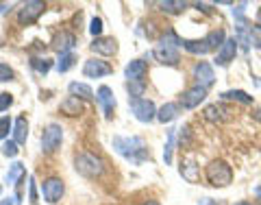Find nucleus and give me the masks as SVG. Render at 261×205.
<instances>
[{
	"mask_svg": "<svg viewBox=\"0 0 261 205\" xmlns=\"http://www.w3.org/2000/svg\"><path fill=\"white\" fill-rule=\"evenodd\" d=\"M24 173H27V170H24V164L13 162L9 166V170H7V184H9V186H18L22 181Z\"/></svg>",
	"mask_w": 261,
	"mask_h": 205,
	"instance_id": "4be33fe9",
	"label": "nucleus"
},
{
	"mask_svg": "<svg viewBox=\"0 0 261 205\" xmlns=\"http://www.w3.org/2000/svg\"><path fill=\"white\" fill-rule=\"evenodd\" d=\"M61 113H65V116H81L83 113V101H79V98H74V96H68L65 101L61 103Z\"/></svg>",
	"mask_w": 261,
	"mask_h": 205,
	"instance_id": "dca6fc26",
	"label": "nucleus"
},
{
	"mask_svg": "<svg viewBox=\"0 0 261 205\" xmlns=\"http://www.w3.org/2000/svg\"><path fill=\"white\" fill-rule=\"evenodd\" d=\"M31 65H33V70L39 72V75H46V72L53 68V61L50 59H33Z\"/></svg>",
	"mask_w": 261,
	"mask_h": 205,
	"instance_id": "c756f323",
	"label": "nucleus"
},
{
	"mask_svg": "<svg viewBox=\"0 0 261 205\" xmlns=\"http://www.w3.org/2000/svg\"><path fill=\"white\" fill-rule=\"evenodd\" d=\"M61 140H63V129L61 125H48L46 131H44V138H42V151L44 153H55L57 149L61 146Z\"/></svg>",
	"mask_w": 261,
	"mask_h": 205,
	"instance_id": "39448f33",
	"label": "nucleus"
},
{
	"mask_svg": "<svg viewBox=\"0 0 261 205\" xmlns=\"http://www.w3.org/2000/svg\"><path fill=\"white\" fill-rule=\"evenodd\" d=\"M205 42H207V46H209V51H220V46L226 42V35H224L222 29H216V31L207 33Z\"/></svg>",
	"mask_w": 261,
	"mask_h": 205,
	"instance_id": "5701e85b",
	"label": "nucleus"
},
{
	"mask_svg": "<svg viewBox=\"0 0 261 205\" xmlns=\"http://www.w3.org/2000/svg\"><path fill=\"white\" fill-rule=\"evenodd\" d=\"M74 168L79 170L83 177H89V179H94V177H100L102 175V160H98L96 155L92 153H81L74 157Z\"/></svg>",
	"mask_w": 261,
	"mask_h": 205,
	"instance_id": "7ed1b4c3",
	"label": "nucleus"
},
{
	"mask_svg": "<svg viewBox=\"0 0 261 205\" xmlns=\"http://www.w3.org/2000/svg\"><path fill=\"white\" fill-rule=\"evenodd\" d=\"M224 113H228L222 105H209V107L205 109V118L211 120V122H220V120H224L226 116Z\"/></svg>",
	"mask_w": 261,
	"mask_h": 205,
	"instance_id": "bb28decb",
	"label": "nucleus"
},
{
	"mask_svg": "<svg viewBox=\"0 0 261 205\" xmlns=\"http://www.w3.org/2000/svg\"><path fill=\"white\" fill-rule=\"evenodd\" d=\"M130 109H133L135 118L140 122H150L157 118V109H154V103L148 98H130Z\"/></svg>",
	"mask_w": 261,
	"mask_h": 205,
	"instance_id": "20e7f679",
	"label": "nucleus"
},
{
	"mask_svg": "<svg viewBox=\"0 0 261 205\" xmlns=\"http://www.w3.org/2000/svg\"><path fill=\"white\" fill-rule=\"evenodd\" d=\"M44 9H46V5H44V3H39V0H31V3L22 5V9L18 11V22L22 24V27L37 22V18L44 13Z\"/></svg>",
	"mask_w": 261,
	"mask_h": 205,
	"instance_id": "423d86ee",
	"label": "nucleus"
},
{
	"mask_svg": "<svg viewBox=\"0 0 261 205\" xmlns=\"http://www.w3.org/2000/svg\"><path fill=\"white\" fill-rule=\"evenodd\" d=\"M224 101H238V103H244V105H250L252 103V96L244 89H228V92L222 94Z\"/></svg>",
	"mask_w": 261,
	"mask_h": 205,
	"instance_id": "b1692460",
	"label": "nucleus"
},
{
	"mask_svg": "<svg viewBox=\"0 0 261 205\" xmlns=\"http://www.w3.org/2000/svg\"><path fill=\"white\" fill-rule=\"evenodd\" d=\"M9 129H11V120L9 118H0V140H5L7 135H9Z\"/></svg>",
	"mask_w": 261,
	"mask_h": 205,
	"instance_id": "f704fd0d",
	"label": "nucleus"
},
{
	"mask_svg": "<svg viewBox=\"0 0 261 205\" xmlns=\"http://www.w3.org/2000/svg\"><path fill=\"white\" fill-rule=\"evenodd\" d=\"M11 79H13V70L7 63L0 61V83H7V81H11Z\"/></svg>",
	"mask_w": 261,
	"mask_h": 205,
	"instance_id": "473e14b6",
	"label": "nucleus"
},
{
	"mask_svg": "<svg viewBox=\"0 0 261 205\" xmlns=\"http://www.w3.org/2000/svg\"><path fill=\"white\" fill-rule=\"evenodd\" d=\"M113 68L107 61H100V59H87L83 65V75L87 79H100V77H107L111 75Z\"/></svg>",
	"mask_w": 261,
	"mask_h": 205,
	"instance_id": "1a4fd4ad",
	"label": "nucleus"
},
{
	"mask_svg": "<svg viewBox=\"0 0 261 205\" xmlns=\"http://www.w3.org/2000/svg\"><path fill=\"white\" fill-rule=\"evenodd\" d=\"M235 205H252V203H248V201H240V203H235Z\"/></svg>",
	"mask_w": 261,
	"mask_h": 205,
	"instance_id": "79ce46f5",
	"label": "nucleus"
},
{
	"mask_svg": "<svg viewBox=\"0 0 261 205\" xmlns=\"http://www.w3.org/2000/svg\"><path fill=\"white\" fill-rule=\"evenodd\" d=\"M181 175L190 184H196L198 181V166L194 162H181Z\"/></svg>",
	"mask_w": 261,
	"mask_h": 205,
	"instance_id": "393cba45",
	"label": "nucleus"
},
{
	"mask_svg": "<svg viewBox=\"0 0 261 205\" xmlns=\"http://www.w3.org/2000/svg\"><path fill=\"white\" fill-rule=\"evenodd\" d=\"M154 59L161 61V63H168V65H176L178 61H181V55H178V51L174 46H163L159 44L157 48H154Z\"/></svg>",
	"mask_w": 261,
	"mask_h": 205,
	"instance_id": "4468645a",
	"label": "nucleus"
},
{
	"mask_svg": "<svg viewBox=\"0 0 261 205\" xmlns=\"http://www.w3.org/2000/svg\"><path fill=\"white\" fill-rule=\"evenodd\" d=\"M113 149H116L122 157H126L130 162H142L146 157V144L142 138H122L116 135L113 138Z\"/></svg>",
	"mask_w": 261,
	"mask_h": 205,
	"instance_id": "f257e3e1",
	"label": "nucleus"
},
{
	"mask_svg": "<svg viewBox=\"0 0 261 205\" xmlns=\"http://www.w3.org/2000/svg\"><path fill=\"white\" fill-rule=\"evenodd\" d=\"M42 192H44L46 203H57V201H61V196L65 192V186H63L61 179L50 177V179H46V181L42 184Z\"/></svg>",
	"mask_w": 261,
	"mask_h": 205,
	"instance_id": "6e6552de",
	"label": "nucleus"
},
{
	"mask_svg": "<svg viewBox=\"0 0 261 205\" xmlns=\"http://www.w3.org/2000/svg\"><path fill=\"white\" fill-rule=\"evenodd\" d=\"M3 9H5V7H3V5H0V11H3Z\"/></svg>",
	"mask_w": 261,
	"mask_h": 205,
	"instance_id": "37998d69",
	"label": "nucleus"
},
{
	"mask_svg": "<svg viewBox=\"0 0 261 205\" xmlns=\"http://www.w3.org/2000/svg\"><path fill=\"white\" fill-rule=\"evenodd\" d=\"M157 7L163 13H181L187 7V3H183V0H166V3H159Z\"/></svg>",
	"mask_w": 261,
	"mask_h": 205,
	"instance_id": "a878e982",
	"label": "nucleus"
},
{
	"mask_svg": "<svg viewBox=\"0 0 261 205\" xmlns=\"http://www.w3.org/2000/svg\"><path fill=\"white\" fill-rule=\"evenodd\" d=\"M27 135H29V122L24 116H20L18 120L13 122V142L15 144H24L27 142Z\"/></svg>",
	"mask_w": 261,
	"mask_h": 205,
	"instance_id": "6ab92c4d",
	"label": "nucleus"
},
{
	"mask_svg": "<svg viewBox=\"0 0 261 205\" xmlns=\"http://www.w3.org/2000/svg\"><path fill=\"white\" fill-rule=\"evenodd\" d=\"M89 48H92L94 53H98V55H107V57L118 53V44H116V39L113 37H96Z\"/></svg>",
	"mask_w": 261,
	"mask_h": 205,
	"instance_id": "2eb2a0df",
	"label": "nucleus"
},
{
	"mask_svg": "<svg viewBox=\"0 0 261 205\" xmlns=\"http://www.w3.org/2000/svg\"><path fill=\"white\" fill-rule=\"evenodd\" d=\"M235 53H238V39H235V37H226V42L220 46V51L216 55V63L218 65H228L235 59Z\"/></svg>",
	"mask_w": 261,
	"mask_h": 205,
	"instance_id": "f8f14e48",
	"label": "nucleus"
},
{
	"mask_svg": "<svg viewBox=\"0 0 261 205\" xmlns=\"http://www.w3.org/2000/svg\"><path fill=\"white\" fill-rule=\"evenodd\" d=\"M68 92H70V96H74V98H79V101H94V92H92V87L89 85H85V83H70L68 85Z\"/></svg>",
	"mask_w": 261,
	"mask_h": 205,
	"instance_id": "a211bd4d",
	"label": "nucleus"
},
{
	"mask_svg": "<svg viewBox=\"0 0 261 205\" xmlns=\"http://www.w3.org/2000/svg\"><path fill=\"white\" fill-rule=\"evenodd\" d=\"M18 144H15L13 140H9V142H5L3 144V153L7 155V157H15V155H18Z\"/></svg>",
	"mask_w": 261,
	"mask_h": 205,
	"instance_id": "72a5a7b5",
	"label": "nucleus"
},
{
	"mask_svg": "<svg viewBox=\"0 0 261 205\" xmlns=\"http://www.w3.org/2000/svg\"><path fill=\"white\" fill-rule=\"evenodd\" d=\"M89 33H92L94 37H98L102 33V20L100 18H92V27H89Z\"/></svg>",
	"mask_w": 261,
	"mask_h": 205,
	"instance_id": "e433bc0d",
	"label": "nucleus"
},
{
	"mask_svg": "<svg viewBox=\"0 0 261 205\" xmlns=\"http://www.w3.org/2000/svg\"><path fill=\"white\" fill-rule=\"evenodd\" d=\"M11 103H13V96H11L9 92H3V94H0V111L9 109V107H11Z\"/></svg>",
	"mask_w": 261,
	"mask_h": 205,
	"instance_id": "c9c22d12",
	"label": "nucleus"
},
{
	"mask_svg": "<svg viewBox=\"0 0 261 205\" xmlns=\"http://www.w3.org/2000/svg\"><path fill=\"white\" fill-rule=\"evenodd\" d=\"M74 61H76L74 53H63L59 57V63H57V70H59V72H68L72 65H74Z\"/></svg>",
	"mask_w": 261,
	"mask_h": 205,
	"instance_id": "cd10ccee",
	"label": "nucleus"
},
{
	"mask_svg": "<svg viewBox=\"0 0 261 205\" xmlns=\"http://www.w3.org/2000/svg\"><path fill=\"white\" fill-rule=\"evenodd\" d=\"M124 75H126V79H128V83H146L148 65H146V61H142V59H133V61L126 65Z\"/></svg>",
	"mask_w": 261,
	"mask_h": 205,
	"instance_id": "9d476101",
	"label": "nucleus"
},
{
	"mask_svg": "<svg viewBox=\"0 0 261 205\" xmlns=\"http://www.w3.org/2000/svg\"><path fill=\"white\" fill-rule=\"evenodd\" d=\"M0 192H3V186H0Z\"/></svg>",
	"mask_w": 261,
	"mask_h": 205,
	"instance_id": "c03bdc74",
	"label": "nucleus"
},
{
	"mask_svg": "<svg viewBox=\"0 0 261 205\" xmlns=\"http://www.w3.org/2000/svg\"><path fill=\"white\" fill-rule=\"evenodd\" d=\"M250 44L261 48V22L255 24V27H250Z\"/></svg>",
	"mask_w": 261,
	"mask_h": 205,
	"instance_id": "2f4dec72",
	"label": "nucleus"
},
{
	"mask_svg": "<svg viewBox=\"0 0 261 205\" xmlns=\"http://www.w3.org/2000/svg\"><path fill=\"white\" fill-rule=\"evenodd\" d=\"M257 205H261V199H259V203H257Z\"/></svg>",
	"mask_w": 261,
	"mask_h": 205,
	"instance_id": "a18cd8bd",
	"label": "nucleus"
},
{
	"mask_svg": "<svg viewBox=\"0 0 261 205\" xmlns=\"http://www.w3.org/2000/svg\"><path fill=\"white\" fill-rule=\"evenodd\" d=\"M200 205H216V201H211V199H205V201H200Z\"/></svg>",
	"mask_w": 261,
	"mask_h": 205,
	"instance_id": "58836bf2",
	"label": "nucleus"
},
{
	"mask_svg": "<svg viewBox=\"0 0 261 205\" xmlns=\"http://www.w3.org/2000/svg\"><path fill=\"white\" fill-rule=\"evenodd\" d=\"M126 89H128V94L133 98H142L144 89H146V83H126Z\"/></svg>",
	"mask_w": 261,
	"mask_h": 205,
	"instance_id": "7c9ffc66",
	"label": "nucleus"
},
{
	"mask_svg": "<svg viewBox=\"0 0 261 205\" xmlns=\"http://www.w3.org/2000/svg\"><path fill=\"white\" fill-rule=\"evenodd\" d=\"M178 111H181V109H178L176 103H166V105H163V107L157 111V120L163 122V125H166V122H172V120H176Z\"/></svg>",
	"mask_w": 261,
	"mask_h": 205,
	"instance_id": "aec40b11",
	"label": "nucleus"
},
{
	"mask_svg": "<svg viewBox=\"0 0 261 205\" xmlns=\"http://www.w3.org/2000/svg\"><path fill=\"white\" fill-rule=\"evenodd\" d=\"M0 205H13V199H5V201H0Z\"/></svg>",
	"mask_w": 261,
	"mask_h": 205,
	"instance_id": "ea45409f",
	"label": "nucleus"
},
{
	"mask_svg": "<svg viewBox=\"0 0 261 205\" xmlns=\"http://www.w3.org/2000/svg\"><path fill=\"white\" fill-rule=\"evenodd\" d=\"M194 79H196V85L209 89L211 85H214V81H216V75H214L211 63H207V61H198V63H196L194 65Z\"/></svg>",
	"mask_w": 261,
	"mask_h": 205,
	"instance_id": "0eeeda50",
	"label": "nucleus"
},
{
	"mask_svg": "<svg viewBox=\"0 0 261 205\" xmlns=\"http://www.w3.org/2000/svg\"><path fill=\"white\" fill-rule=\"evenodd\" d=\"M183 46H185V51L192 53V55H207V53H211L207 42H205V37L202 39H183Z\"/></svg>",
	"mask_w": 261,
	"mask_h": 205,
	"instance_id": "412c9836",
	"label": "nucleus"
},
{
	"mask_svg": "<svg viewBox=\"0 0 261 205\" xmlns=\"http://www.w3.org/2000/svg\"><path fill=\"white\" fill-rule=\"evenodd\" d=\"M142 205H161V203H157V201H146V203H142Z\"/></svg>",
	"mask_w": 261,
	"mask_h": 205,
	"instance_id": "a19ab883",
	"label": "nucleus"
},
{
	"mask_svg": "<svg viewBox=\"0 0 261 205\" xmlns=\"http://www.w3.org/2000/svg\"><path fill=\"white\" fill-rule=\"evenodd\" d=\"M178 129H170L168 131V144L166 149H163V160H166V164L172 162V149H174V135H176Z\"/></svg>",
	"mask_w": 261,
	"mask_h": 205,
	"instance_id": "c85d7f7f",
	"label": "nucleus"
},
{
	"mask_svg": "<svg viewBox=\"0 0 261 205\" xmlns=\"http://www.w3.org/2000/svg\"><path fill=\"white\" fill-rule=\"evenodd\" d=\"M98 103L102 105V111H105V118L111 120L113 118V109H116V98H113V92H111V87L107 85H100L98 87Z\"/></svg>",
	"mask_w": 261,
	"mask_h": 205,
	"instance_id": "ddd939ff",
	"label": "nucleus"
},
{
	"mask_svg": "<svg viewBox=\"0 0 261 205\" xmlns=\"http://www.w3.org/2000/svg\"><path fill=\"white\" fill-rule=\"evenodd\" d=\"M205 175H207V181L214 188H226L233 181V168L228 166L224 160L209 162L207 168H205Z\"/></svg>",
	"mask_w": 261,
	"mask_h": 205,
	"instance_id": "f03ea898",
	"label": "nucleus"
},
{
	"mask_svg": "<svg viewBox=\"0 0 261 205\" xmlns=\"http://www.w3.org/2000/svg\"><path fill=\"white\" fill-rule=\"evenodd\" d=\"M205 98H207V89L200 87V85H194V87H190V89H185V92H183L181 105L185 109H194V107H198Z\"/></svg>",
	"mask_w": 261,
	"mask_h": 205,
	"instance_id": "9b49d317",
	"label": "nucleus"
},
{
	"mask_svg": "<svg viewBox=\"0 0 261 205\" xmlns=\"http://www.w3.org/2000/svg\"><path fill=\"white\" fill-rule=\"evenodd\" d=\"M29 201L33 203V205H37L39 201H37V186H35V179L31 177V186H29Z\"/></svg>",
	"mask_w": 261,
	"mask_h": 205,
	"instance_id": "4c0bfd02",
	"label": "nucleus"
},
{
	"mask_svg": "<svg viewBox=\"0 0 261 205\" xmlns=\"http://www.w3.org/2000/svg\"><path fill=\"white\" fill-rule=\"evenodd\" d=\"M53 46H55L61 55H63V53H72V48L76 46V37L72 35V33H61V35L55 37V44H53Z\"/></svg>",
	"mask_w": 261,
	"mask_h": 205,
	"instance_id": "f3484780",
	"label": "nucleus"
}]
</instances>
